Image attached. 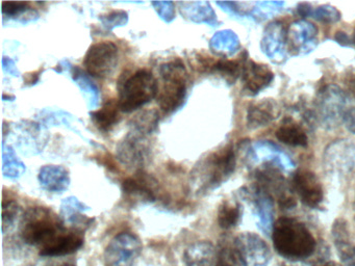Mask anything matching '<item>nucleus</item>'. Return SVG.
<instances>
[{
  "label": "nucleus",
  "instance_id": "obj_44",
  "mask_svg": "<svg viewBox=\"0 0 355 266\" xmlns=\"http://www.w3.org/2000/svg\"><path fill=\"white\" fill-rule=\"evenodd\" d=\"M297 14L302 18H307V17H311L313 12V8L311 3L307 2H301L297 6Z\"/></svg>",
  "mask_w": 355,
  "mask_h": 266
},
{
  "label": "nucleus",
  "instance_id": "obj_7",
  "mask_svg": "<svg viewBox=\"0 0 355 266\" xmlns=\"http://www.w3.org/2000/svg\"><path fill=\"white\" fill-rule=\"evenodd\" d=\"M119 49L110 41L90 46L84 57V66L90 76L105 79L111 77L117 68Z\"/></svg>",
  "mask_w": 355,
  "mask_h": 266
},
{
  "label": "nucleus",
  "instance_id": "obj_1",
  "mask_svg": "<svg viewBox=\"0 0 355 266\" xmlns=\"http://www.w3.org/2000/svg\"><path fill=\"white\" fill-rule=\"evenodd\" d=\"M274 249L288 261H301L311 257L317 247L313 233L300 220L280 218L272 229Z\"/></svg>",
  "mask_w": 355,
  "mask_h": 266
},
{
  "label": "nucleus",
  "instance_id": "obj_6",
  "mask_svg": "<svg viewBox=\"0 0 355 266\" xmlns=\"http://www.w3.org/2000/svg\"><path fill=\"white\" fill-rule=\"evenodd\" d=\"M347 96L338 85H330L319 91L317 112L320 123L326 130L336 128L346 112Z\"/></svg>",
  "mask_w": 355,
  "mask_h": 266
},
{
  "label": "nucleus",
  "instance_id": "obj_40",
  "mask_svg": "<svg viewBox=\"0 0 355 266\" xmlns=\"http://www.w3.org/2000/svg\"><path fill=\"white\" fill-rule=\"evenodd\" d=\"M157 15L162 20L170 23L175 18V4L172 1H153Z\"/></svg>",
  "mask_w": 355,
  "mask_h": 266
},
{
  "label": "nucleus",
  "instance_id": "obj_35",
  "mask_svg": "<svg viewBox=\"0 0 355 266\" xmlns=\"http://www.w3.org/2000/svg\"><path fill=\"white\" fill-rule=\"evenodd\" d=\"M21 208L14 200L3 202V234L15 226L16 220L19 218Z\"/></svg>",
  "mask_w": 355,
  "mask_h": 266
},
{
  "label": "nucleus",
  "instance_id": "obj_26",
  "mask_svg": "<svg viewBox=\"0 0 355 266\" xmlns=\"http://www.w3.org/2000/svg\"><path fill=\"white\" fill-rule=\"evenodd\" d=\"M180 14L188 20L195 23H207L211 26H217V15L207 1L178 2Z\"/></svg>",
  "mask_w": 355,
  "mask_h": 266
},
{
  "label": "nucleus",
  "instance_id": "obj_8",
  "mask_svg": "<svg viewBox=\"0 0 355 266\" xmlns=\"http://www.w3.org/2000/svg\"><path fill=\"white\" fill-rule=\"evenodd\" d=\"M142 249V241L136 234L130 232L120 233L105 247V265L134 266Z\"/></svg>",
  "mask_w": 355,
  "mask_h": 266
},
{
  "label": "nucleus",
  "instance_id": "obj_16",
  "mask_svg": "<svg viewBox=\"0 0 355 266\" xmlns=\"http://www.w3.org/2000/svg\"><path fill=\"white\" fill-rule=\"evenodd\" d=\"M157 181L142 170L134 176L128 177L122 182V191L128 199L142 203H153L157 200L155 195Z\"/></svg>",
  "mask_w": 355,
  "mask_h": 266
},
{
  "label": "nucleus",
  "instance_id": "obj_32",
  "mask_svg": "<svg viewBox=\"0 0 355 266\" xmlns=\"http://www.w3.org/2000/svg\"><path fill=\"white\" fill-rule=\"evenodd\" d=\"M243 64L238 60H222L211 62L209 72L218 73L221 75L227 82L234 83L236 79L242 75Z\"/></svg>",
  "mask_w": 355,
  "mask_h": 266
},
{
  "label": "nucleus",
  "instance_id": "obj_17",
  "mask_svg": "<svg viewBox=\"0 0 355 266\" xmlns=\"http://www.w3.org/2000/svg\"><path fill=\"white\" fill-rule=\"evenodd\" d=\"M242 81L244 91L248 95L257 96L271 85L274 74L267 64H259L253 60H245L243 64Z\"/></svg>",
  "mask_w": 355,
  "mask_h": 266
},
{
  "label": "nucleus",
  "instance_id": "obj_51",
  "mask_svg": "<svg viewBox=\"0 0 355 266\" xmlns=\"http://www.w3.org/2000/svg\"><path fill=\"white\" fill-rule=\"evenodd\" d=\"M354 208H355V200H354Z\"/></svg>",
  "mask_w": 355,
  "mask_h": 266
},
{
  "label": "nucleus",
  "instance_id": "obj_37",
  "mask_svg": "<svg viewBox=\"0 0 355 266\" xmlns=\"http://www.w3.org/2000/svg\"><path fill=\"white\" fill-rule=\"evenodd\" d=\"M101 24L103 27L112 30L116 27L124 26L128 22V14L125 10H112L107 14L99 16Z\"/></svg>",
  "mask_w": 355,
  "mask_h": 266
},
{
  "label": "nucleus",
  "instance_id": "obj_10",
  "mask_svg": "<svg viewBox=\"0 0 355 266\" xmlns=\"http://www.w3.org/2000/svg\"><path fill=\"white\" fill-rule=\"evenodd\" d=\"M245 266H268L272 259L271 249L259 235L245 232L234 241Z\"/></svg>",
  "mask_w": 355,
  "mask_h": 266
},
{
  "label": "nucleus",
  "instance_id": "obj_21",
  "mask_svg": "<svg viewBox=\"0 0 355 266\" xmlns=\"http://www.w3.org/2000/svg\"><path fill=\"white\" fill-rule=\"evenodd\" d=\"M90 208L76 197H66L61 204L60 216L65 224H71L76 230L85 231L94 222V218H88L85 212Z\"/></svg>",
  "mask_w": 355,
  "mask_h": 266
},
{
  "label": "nucleus",
  "instance_id": "obj_24",
  "mask_svg": "<svg viewBox=\"0 0 355 266\" xmlns=\"http://www.w3.org/2000/svg\"><path fill=\"white\" fill-rule=\"evenodd\" d=\"M218 251L209 241L193 243L184 254L186 266H217Z\"/></svg>",
  "mask_w": 355,
  "mask_h": 266
},
{
  "label": "nucleus",
  "instance_id": "obj_39",
  "mask_svg": "<svg viewBox=\"0 0 355 266\" xmlns=\"http://www.w3.org/2000/svg\"><path fill=\"white\" fill-rule=\"evenodd\" d=\"M1 6L3 14L9 18H17L32 8L31 2L26 1H3L1 2Z\"/></svg>",
  "mask_w": 355,
  "mask_h": 266
},
{
  "label": "nucleus",
  "instance_id": "obj_4",
  "mask_svg": "<svg viewBox=\"0 0 355 266\" xmlns=\"http://www.w3.org/2000/svg\"><path fill=\"white\" fill-rule=\"evenodd\" d=\"M162 79L157 100L162 112L170 114L184 105L188 95L189 73L180 60L161 64L159 69Z\"/></svg>",
  "mask_w": 355,
  "mask_h": 266
},
{
  "label": "nucleus",
  "instance_id": "obj_25",
  "mask_svg": "<svg viewBox=\"0 0 355 266\" xmlns=\"http://www.w3.org/2000/svg\"><path fill=\"white\" fill-rule=\"evenodd\" d=\"M117 100L110 99L99 109L90 112L91 120L101 132L110 133L121 121Z\"/></svg>",
  "mask_w": 355,
  "mask_h": 266
},
{
  "label": "nucleus",
  "instance_id": "obj_2",
  "mask_svg": "<svg viewBox=\"0 0 355 266\" xmlns=\"http://www.w3.org/2000/svg\"><path fill=\"white\" fill-rule=\"evenodd\" d=\"M236 157L234 148L228 145L207 155L193 168V181L198 190L211 191L221 186L236 170Z\"/></svg>",
  "mask_w": 355,
  "mask_h": 266
},
{
  "label": "nucleus",
  "instance_id": "obj_36",
  "mask_svg": "<svg viewBox=\"0 0 355 266\" xmlns=\"http://www.w3.org/2000/svg\"><path fill=\"white\" fill-rule=\"evenodd\" d=\"M311 18L315 19L320 22L334 24L340 20L342 14L336 6H331V4H323V6H318L317 8H313Z\"/></svg>",
  "mask_w": 355,
  "mask_h": 266
},
{
  "label": "nucleus",
  "instance_id": "obj_33",
  "mask_svg": "<svg viewBox=\"0 0 355 266\" xmlns=\"http://www.w3.org/2000/svg\"><path fill=\"white\" fill-rule=\"evenodd\" d=\"M159 114L157 110H146L141 112L132 120V131L142 135L151 134L159 124Z\"/></svg>",
  "mask_w": 355,
  "mask_h": 266
},
{
  "label": "nucleus",
  "instance_id": "obj_29",
  "mask_svg": "<svg viewBox=\"0 0 355 266\" xmlns=\"http://www.w3.org/2000/svg\"><path fill=\"white\" fill-rule=\"evenodd\" d=\"M242 215L243 208L240 203L232 200H224L218 208V224L224 230H230L240 224Z\"/></svg>",
  "mask_w": 355,
  "mask_h": 266
},
{
  "label": "nucleus",
  "instance_id": "obj_9",
  "mask_svg": "<svg viewBox=\"0 0 355 266\" xmlns=\"http://www.w3.org/2000/svg\"><path fill=\"white\" fill-rule=\"evenodd\" d=\"M326 174L336 177L350 175L355 168V143L349 139H336L326 147L323 155Z\"/></svg>",
  "mask_w": 355,
  "mask_h": 266
},
{
  "label": "nucleus",
  "instance_id": "obj_45",
  "mask_svg": "<svg viewBox=\"0 0 355 266\" xmlns=\"http://www.w3.org/2000/svg\"><path fill=\"white\" fill-rule=\"evenodd\" d=\"M42 71V69H40V70L28 73V74L24 75V83H26V85H36V83L40 80V75Z\"/></svg>",
  "mask_w": 355,
  "mask_h": 266
},
{
  "label": "nucleus",
  "instance_id": "obj_49",
  "mask_svg": "<svg viewBox=\"0 0 355 266\" xmlns=\"http://www.w3.org/2000/svg\"><path fill=\"white\" fill-rule=\"evenodd\" d=\"M323 266H344V265H342V264L338 263V262L329 261V262H326L325 264H323Z\"/></svg>",
  "mask_w": 355,
  "mask_h": 266
},
{
  "label": "nucleus",
  "instance_id": "obj_18",
  "mask_svg": "<svg viewBox=\"0 0 355 266\" xmlns=\"http://www.w3.org/2000/svg\"><path fill=\"white\" fill-rule=\"evenodd\" d=\"M84 235L82 231L67 230L51 241L46 247L39 249L41 257H64L76 253L84 245Z\"/></svg>",
  "mask_w": 355,
  "mask_h": 266
},
{
  "label": "nucleus",
  "instance_id": "obj_14",
  "mask_svg": "<svg viewBox=\"0 0 355 266\" xmlns=\"http://www.w3.org/2000/svg\"><path fill=\"white\" fill-rule=\"evenodd\" d=\"M149 155V145L144 135L140 133H128L117 147L118 159L130 168H142Z\"/></svg>",
  "mask_w": 355,
  "mask_h": 266
},
{
  "label": "nucleus",
  "instance_id": "obj_23",
  "mask_svg": "<svg viewBox=\"0 0 355 266\" xmlns=\"http://www.w3.org/2000/svg\"><path fill=\"white\" fill-rule=\"evenodd\" d=\"M38 179L42 188L51 193H63L70 185L69 170L62 166H43Z\"/></svg>",
  "mask_w": 355,
  "mask_h": 266
},
{
  "label": "nucleus",
  "instance_id": "obj_38",
  "mask_svg": "<svg viewBox=\"0 0 355 266\" xmlns=\"http://www.w3.org/2000/svg\"><path fill=\"white\" fill-rule=\"evenodd\" d=\"M284 6V1L255 2L254 8H253L251 16H253V18H268V17L275 14Z\"/></svg>",
  "mask_w": 355,
  "mask_h": 266
},
{
  "label": "nucleus",
  "instance_id": "obj_52",
  "mask_svg": "<svg viewBox=\"0 0 355 266\" xmlns=\"http://www.w3.org/2000/svg\"><path fill=\"white\" fill-rule=\"evenodd\" d=\"M355 266V265H354Z\"/></svg>",
  "mask_w": 355,
  "mask_h": 266
},
{
  "label": "nucleus",
  "instance_id": "obj_3",
  "mask_svg": "<svg viewBox=\"0 0 355 266\" xmlns=\"http://www.w3.org/2000/svg\"><path fill=\"white\" fill-rule=\"evenodd\" d=\"M66 231L65 222L53 210L33 207L24 215L21 238L26 245L41 249Z\"/></svg>",
  "mask_w": 355,
  "mask_h": 266
},
{
  "label": "nucleus",
  "instance_id": "obj_46",
  "mask_svg": "<svg viewBox=\"0 0 355 266\" xmlns=\"http://www.w3.org/2000/svg\"><path fill=\"white\" fill-rule=\"evenodd\" d=\"M346 81L351 93H352L353 95L355 96V73L352 72L350 73V74H348V76H347Z\"/></svg>",
  "mask_w": 355,
  "mask_h": 266
},
{
  "label": "nucleus",
  "instance_id": "obj_12",
  "mask_svg": "<svg viewBox=\"0 0 355 266\" xmlns=\"http://www.w3.org/2000/svg\"><path fill=\"white\" fill-rule=\"evenodd\" d=\"M286 30L279 21H273L263 29L261 39V52L274 64H284L288 60Z\"/></svg>",
  "mask_w": 355,
  "mask_h": 266
},
{
  "label": "nucleus",
  "instance_id": "obj_28",
  "mask_svg": "<svg viewBox=\"0 0 355 266\" xmlns=\"http://www.w3.org/2000/svg\"><path fill=\"white\" fill-rule=\"evenodd\" d=\"M241 44L238 35L230 29L218 31L209 41V48L215 53L223 56H232L240 49Z\"/></svg>",
  "mask_w": 355,
  "mask_h": 266
},
{
  "label": "nucleus",
  "instance_id": "obj_50",
  "mask_svg": "<svg viewBox=\"0 0 355 266\" xmlns=\"http://www.w3.org/2000/svg\"><path fill=\"white\" fill-rule=\"evenodd\" d=\"M353 43L355 44V31H354V35H353Z\"/></svg>",
  "mask_w": 355,
  "mask_h": 266
},
{
  "label": "nucleus",
  "instance_id": "obj_11",
  "mask_svg": "<svg viewBox=\"0 0 355 266\" xmlns=\"http://www.w3.org/2000/svg\"><path fill=\"white\" fill-rule=\"evenodd\" d=\"M286 42L293 55H307L319 44V29L309 21H295L286 30Z\"/></svg>",
  "mask_w": 355,
  "mask_h": 266
},
{
  "label": "nucleus",
  "instance_id": "obj_27",
  "mask_svg": "<svg viewBox=\"0 0 355 266\" xmlns=\"http://www.w3.org/2000/svg\"><path fill=\"white\" fill-rule=\"evenodd\" d=\"M276 139L291 147H307L309 137L304 129L291 118H284L282 126L276 130Z\"/></svg>",
  "mask_w": 355,
  "mask_h": 266
},
{
  "label": "nucleus",
  "instance_id": "obj_30",
  "mask_svg": "<svg viewBox=\"0 0 355 266\" xmlns=\"http://www.w3.org/2000/svg\"><path fill=\"white\" fill-rule=\"evenodd\" d=\"M72 70H73V72H72L73 80L76 81V85L82 89L83 93L85 94V97L88 99L89 107H97L99 104L98 87L89 78L88 75L83 72L80 69L72 66Z\"/></svg>",
  "mask_w": 355,
  "mask_h": 266
},
{
  "label": "nucleus",
  "instance_id": "obj_47",
  "mask_svg": "<svg viewBox=\"0 0 355 266\" xmlns=\"http://www.w3.org/2000/svg\"><path fill=\"white\" fill-rule=\"evenodd\" d=\"M282 266H309L301 261H286L282 264Z\"/></svg>",
  "mask_w": 355,
  "mask_h": 266
},
{
  "label": "nucleus",
  "instance_id": "obj_20",
  "mask_svg": "<svg viewBox=\"0 0 355 266\" xmlns=\"http://www.w3.org/2000/svg\"><path fill=\"white\" fill-rule=\"evenodd\" d=\"M279 104L274 99H263L254 102L247 109L246 125L249 129L261 128L279 118Z\"/></svg>",
  "mask_w": 355,
  "mask_h": 266
},
{
  "label": "nucleus",
  "instance_id": "obj_15",
  "mask_svg": "<svg viewBox=\"0 0 355 266\" xmlns=\"http://www.w3.org/2000/svg\"><path fill=\"white\" fill-rule=\"evenodd\" d=\"M245 197L250 200L252 204L253 213L257 218V227L261 232L265 234H269L274 226V205L273 200L270 195L259 187L255 186L254 188L245 189L242 191Z\"/></svg>",
  "mask_w": 355,
  "mask_h": 266
},
{
  "label": "nucleus",
  "instance_id": "obj_5",
  "mask_svg": "<svg viewBox=\"0 0 355 266\" xmlns=\"http://www.w3.org/2000/svg\"><path fill=\"white\" fill-rule=\"evenodd\" d=\"M159 83L151 71L139 69L118 85V105L122 112H135L157 98Z\"/></svg>",
  "mask_w": 355,
  "mask_h": 266
},
{
  "label": "nucleus",
  "instance_id": "obj_42",
  "mask_svg": "<svg viewBox=\"0 0 355 266\" xmlns=\"http://www.w3.org/2000/svg\"><path fill=\"white\" fill-rule=\"evenodd\" d=\"M1 62H3V69L5 72L9 73V74L15 77L19 76V71H18L14 60H12L10 57H3Z\"/></svg>",
  "mask_w": 355,
  "mask_h": 266
},
{
  "label": "nucleus",
  "instance_id": "obj_41",
  "mask_svg": "<svg viewBox=\"0 0 355 266\" xmlns=\"http://www.w3.org/2000/svg\"><path fill=\"white\" fill-rule=\"evenodd\" d=\"M343 123H344L345 128L349 132L355 134V107H350L346 110L344 118H343Z\"/></svg>",
  "mask_w": 355,
  "mask_h": 266
},
{
  "label": "nucleus",
  "instance_id": "obj_22",
  "mask_svg": "<svg viewBox=\"0 0 355 266\" xmlns=\"http://www.w3.org/2000/svg\"><path fill=\"white\" fill-rule=\"evenodd\" d=\"M255 159L263 160L268 164L278 166L280 170H288L295 168L292 158L280 149L277 145L270 141H259L253 145Z\"/></svg>",
  "mask_w": 355,
  "mask_h": 266
},
{
  "label": "nucleus",
  "instance_id": "obj_48",
  "mask_svg": "<svg viewBox=\"0 0 355 266\" xmlns=\"http://www.w3.org/2000/svg\"><path fill=\"white\" fill-rule=\"evenodd\" d=\"M49 266H76V264L72 262H62V263L53 264V265Z\"/></svg>",
  "mask_w": 355,
  "mask_h": 266
},
{
  "label": "nucleus",
  "instance_id": "obj_13",
  "mask_svg": "<svg viewBox=\"0 0 355 266\" xmlns=\"http://www.w3.org/2000/svg\"><path fill=\"white\" fill-rule=\"evenodd\" d=\"M293 188L303 204L311 209L321 206L324 190L317 175L311 170H299L293 177Z\"/></svg>",
  "mask_w": 355,
  "mask_h": 266
},
{
  "label": "nucleus",
  "instance_id": "obj_19",
  "mask_svg": "<svg viewBox=\"0 0 355 266\" xmlns=\"http://www.w3.org/2000/svg\"><path fill=\"white\" fill-rule=\"evenodd\" d=\"M332 240L336 253L344 266L355 265V245L351 238L348 222L344 218H336L332 224Z\"/></svg>",
  "mask_w": 355,
  "mask_h": 266
},
{
  "label": "nucleus",
  "instance_id": "obj_31",
  "mask_svg": "<svg viewBox=\"0 0 355 266\" xmlns=\"http://www.w3.org/2000/svg\"><path fill=\"white\" fill-rule=\"evenodd\" d=\"M26 172L24 162L16 156L11 145L3 143V172L5 177L11 179L19 178Z\"/></svg>",
  "mask_w": 355,
  "mask_h": 266
},
{
  "label": "nucleus",
  "instance_id": "obj_34",
  "mask_svg": "<svg viewBox=\"0 0 355 266\" xmlns=\"http://www.w3.org/2000/svg\"><path fill=\"white\" fill-rule=\"evenodd\" d=\"M217 266H245L234 243L222 245L218 249Z\"/></svg>",
  "mask_w": 355,
  "mask_h": 266
},
{
  "label": "nucleus",
  "instance_id": "obj_43",
  "mask_svg": "<svg viewBox=\"0 0 355 266\" xmlns=\"http://www.w3.org/2000/svg\"><path fill=\"white\" fill-rule=\"evenodd\" d=\"M334 41L336 43L340 44L343 47H350L353 44V37H351L350 35H347L346 33H343V31H338L336 33V37H334Z\"/></svg>",
  "mask_w": 355,
  "mask_h": 266
}]
</instances>
